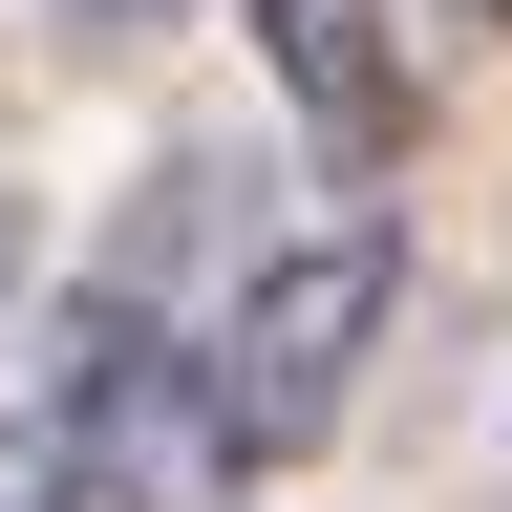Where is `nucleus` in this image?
I'll list each match as a JSON object with an SVG mask.
<instances>
[{
    "label": "nucleus",
    "mask_w": 512,
    "mask_h": 512,
    "mask_svg": "<svg viewBox=\"0 0 512 512\" xmlns=\"http://www.w3.org/2000/svg\"><path fill=\"white\" fill-rule=\"evenodd\" d=\"M448 22H470V43H512V0H448Z\"/></svg>",
    "instance_id": "nucleus-5"
},
{
    "label": "nucleus",
    "mask_w": 512,
    "mask_h": 512,
    "mask_svg": "<svg viewBox=\"0 0 512 512\" xmlns=\"http://www.w3.org/2000/svg\"><path fill=\"white\" fill-rule=\"evenodd\" d=\"M384 299H406V214H384V192H320V214L235 235L214 320H192V384H214L235 470H299V448H342L363 363H384Z\"/></svg>",
    "instance_id": "nucleus-1"
},
{
    "label": "nucleus",
    "mask_w": 512,
    "mask_h": 512,
    "mask_svg": "<svg viewBox=\"0 0 512 512\" xmlns=\"http://www.w3.org/2000/svg\"><path fill=\"white\" fill-rule=\"evenodd\" d=\"M256 86L299 107L320 192H384L427 128V0H256Z\"/></svg>",
    "instance_id": "nucleus-2"
},
{
    "label": "nucleus",
    "mask_w": 512,
    "mask_h": 512,
    "mask_svg": "<svg viewBox=\"0 0 512 512\" xmlns=\"http://www.w3.org/2000/svg\"><path fill=\"white\" fill-rule=\"evenodd\" d=\"M64 22H86V43H171L192 0H64Z\"/></svg>",
    "instance_id": "nucleus-4"
},
{
    "label": "nucleus",
    "mask_w": 512,
    "mask_h": 512,
    "mask_svg": "<svg viewBox=\"0 0 512 512\" xmlns=\"http://www.w3.org/2000/svg\"><path fill=\"white\" fill-rule=\"evenodd\" d=\"M0 278H22V214H0Z\"/></svg>",
    "instance_id": "nucleus-6"
},
{
    "label": "nucleus",
    "mask_w": 512,
    "mask_h": 512,
    "mask_svg": "<svg viewBox=\"0 0 512 512\" xmlns=\"http://www.w3.org/2000/svg\"><path fill=\"white\" fill-rule=\"evenodd\" d=\"M0 512H86V470H64V427H22V448H0Z\"/></svg>",
    "instance_id": "nucleus-3"
}]
</instances>
